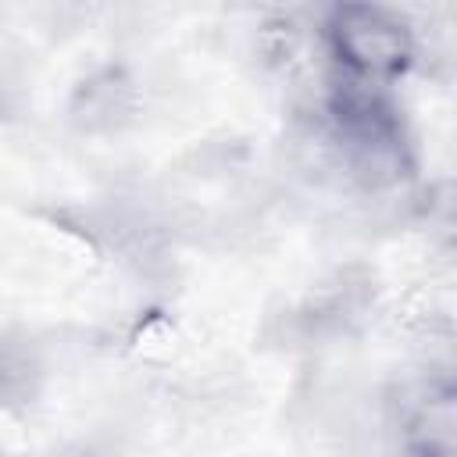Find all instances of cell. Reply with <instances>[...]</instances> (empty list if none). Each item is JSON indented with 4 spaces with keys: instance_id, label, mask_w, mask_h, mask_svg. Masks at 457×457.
Returning a JSON list of instances; mask_svg holds the SVG:
<instances>
[{
    "instance_id": "1",
    "label": "cell",
    "mask_w": 457,
    "mask_h": 457,
    "mask_svg": "<svg viewBox=\"0 0 457 457\" xmlns=\"http://www.w3.org/2000/svg\"><path fill=\"white\" fill-rule=\"evenodd\" d=\"M328 32H332L336 54L357 75H389V71L403 68L411 57L407 29L378 7L346 4L332 14Z\"/></svg>"
}]
</instances>
